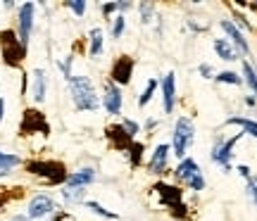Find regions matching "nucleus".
Segmentation results:
<instances>
[{
    "instance_id": "obj_1",
    "label": "nucleus",
    "mask_w": 257,
    "mask_h": 221,
    "mask_svg": "<svg viewBox=\"0 0 257 221\" xmlns=\"http://www.w3.org/2000/svg\"><path fill=\"white\" fill-rule=\"evenodd\" d=\"M69 95H72L76 112H95L100 110V95L88 76H72L69 79Z\"/></svg>"
},
{
    "instance_id": "obj_2",
    "label": "nucleus",
    "mask_w": 257,
    "mask_h": 221,
    "mask_svg": "<svg viewBox=\"0 0 257 221\" xmlns=\"http://www.w3.org/2000/svg\"><path fill=\"white\" fill-rule=\"evenodd\" d=\"M24 169L29 174L41 176L48 185H64L67 176H69L67 166L57 159H29V162H24Z\"/></svg>"
},
{
    "instance_id": "obj_3",
    "label": "nucleus",
    "mask_w": 257,
    "mask_h": 221,
    "mask_svg": "<svg viewBox=\"0 0 257 221\" xmlns=\"http://www.w3.org/2000/svg\"><path fill=\"white\" fill-rule=\"evenodd\" d=\"M0 55L3 62L12 69H19L27 60V46H22L17 29H0Z\"/></svg>"
},
{
    "instance_id": "obj_4",
    "label": "nucleus",
    "mask_w": 257,
    "mask_h": 221,
    "mask_svg": "<svg viewBox=\"0 0 257 221\" xmlns=\"http://www.w3.org/2000/svg\"><path fill=\"white\" fill-rule=\"evenodd\" d=\"M174 176H176L179 183H184L188 190H193V193H202L205 185H207L198 162L188 155H186L184 159H179V164H176V169H174Z\"/></svg>"
},
{
    "instance_id": "obj_5",
    "label": "nucleus",
    "mask_w": 257,
    "mask_h": 221,
    "mask_svg": "<svg viewBox=\"0 0 257 221\" xmlns=\"http://www.w3.org/2000/svg\"><path fill=\"white\" fill-rule=\"evenodd\" d=\"M193 140H195V126H193V121L188 117H179L174 124V138H172V145H169L172 147V155L184 159L188 147L193 145Z\"/></svg>"
},
{
    "instance_id": "obj_6",
    "label": "nucleus",
    "mask_w": 257,
    "mask_h": 221,
    "mask_svg": "<svg viewBox=\"0 0 257 221\" xmlns=\"http://www.w3.org/2000/svg\"><path fill=\"white\" fill-rule=\"evenodd\" d=\"M34 133H41V136H50V124H48L46 114L36 107H27L24 114H22V121H19V136H34Z\"/></svg>"
},
{
    "instance_id": "obj_7",
    "label": "nucleus",
    "mask_w": 257,
    "mask_h": 221,
    "mask_svg": "<svg viewBox=\"0 0 257 221\" xmlns=\"http://www.w3.org/2000/svg\"><path fill=\"white\" fill-rule=\"evenodd\" d=\"M240 136L243 133H236L233 138H219L217 143H214V147H212V162L217 166H221V171H231V157H233V145L240 140Z\"/></svg>"
},
{
    "instance_id": "obj_8",
    "label": "nucleus",
    "mask_w": 257,
    "mask_h": 221,
    "mask_svg": "<svg viewBox=\"0 0 257 221\" xmlns=\"http://www.w3.org/2000/svg\"><path fill=\"white\" fill-rule=\"evenodd\" d=\"M34 19H36V5L34 3H24L17 8V36L22 46L29 48L31 41V31H34Z\"/></svg>"
},
{
    "instance_id": "obj_9",
    "label": "nucleus",
    "mask_w": 257,
    "mask_h": 221,
    "mask_svg": "<svg viewBox=\"0 0 257 221\" xmlns=\"http://www.w3.org/2000/svg\"><path fill=\"white\" fill-rule=\"evenodd\" d=\"M134 69H136V60L131 55H119L110 67V81L114 86H128L131 83V76H134Z\"/></svg>"
},
{
    "instance_id": "obj_10",
    "label": "nucleus",
    "mask_w": 257,
    "mask_h": 221,
    "mask_svg": "<svg viewBox=\"0 0 257 221\" xmlns=\"http://www.w3.org/2000/svg\"><path fill=\"white\" fill-rule=\"evenodd\" d=\"M100 107L107 112V114H112V117L121 114V107H124V95H121V88L119 86H114L110 79L105 81V88H102Z\"/></svg>"
},
{
    "instance_id": "obj_11",
    "label": "nucleus",
    "mask_w": 257,
    "mask_h": 221,
    "mask_svg": "<svg viewBox=\"0 0 257 221\" xmlns=\"http://www.w3.org/2000/svg\"><path fill=\"white\" fill-rule=\"evenodd\" d=\"M57 209V204L55 200L50 197V195H34L31 197V202H29L27 207V216L31 221H36V219H43V216H50V214H55Z\"/></svg>"
},
{
    "instance_id": "obj_12",
    "label": "nucleus",
    "mask_w": 257,
    "mask_h": 221,
    "mask_svg": "<svg viewBox=\"0 0 257 221\" xmlns=\"http://www.w3.org/2000/svg\"><path fill=\"white\" fill-rule=\"evenodd\" d=\"M160 93H162V107H165V114H172L176 107V74L167 72L162 79H160Z\"/></svg>"
},
{
    "instance_id": "obj_13",
    "label": "nucleus",
    "mask_w": 257,
    "mask_h": 221,
    "mask_svg": "<svg viewBox=\"0 0 257 221\" xmlns=\"http://www.w3.org/2000/svg\"><path fill=\"white\" fill-rule=\"evenodd\" d=\"M169 155H172V147L167 143H160V145L153 150V157L148 162V171L155 176H162L169 171Z\"/></svg>"
},
{
    "instance_id": "obj_14",
    "label": "nucleus",
    "mask_w": 257,
    "mask_h": 221,
    "mask_svg": "<svg viewBox=\"0 0 257 221\" xmlns=\"http://www.w3.org/2000/svg\"><path fill=\"white\" fill-rule=\"evenodd\" d=\"M153 190L160 195L162 204H167L169 209H172V207H176L179 202H184V188H179V185L165 183V181H157V183L153 185Z\"/></svg>"
},
{
    "instance_id": "obj_15",
    "label": "nucleus",
    "mask_w": 257,
    "mask_h": 221,
    "mask_svg": "<svg viewBox=\"0 0 257 221\" xmlns=\"http://www.w3.org/2000/svg\"><path fill=\"white\" fill-rule=\"evenodd\" d=\"M219 27H221V31L229 36V43H231V46L236 48V50H240L243 55H250V46H248V41H245V36H243V31H240V29L236 27L231 19H221Z\"/></svg>"
},
{
    "instance_id": "obj_16",
    "label": "nucleus",
    "mask_w": 257,
    "mask_h": 221,
    "mask_svg": "<svg viewBox=\"0 0 257 221\" xmlns=\"http://www.w3.org/2000/svg\"><path fill=\"white\" fill-rule=\"evenodd\" d=\"M93 181H95V169L93 166H81V169H76V171L67 176L64 188H88Z\"/></svg>"
},
{
    "instance_id": "obj_17",
    "label": "nucleus",
    "mask_w": 257,
    "mask_h": 221,
    "mask_svg": "<svg viewBox=\"0 0 257 221\" xmlns=\"http://www.w3.org/2000/svg\"><path fill=\"white\" fill-rule=\"evenodd\" d=\"M46 93H48V76L43 69H34L31 74V100L41 105L46 102Z\"/></svg>"
},
{
    "instance_id": "obj_18",
    "label": "nucleus",
    "mask_w": 257,
    "mask_h": 221,
    "mask_svg": "<svg viewBox=\"0 0 257 221\" xmlns=\"http://www.w3.org/2000/svg\"><path fill=\"white\" fill-rule=\"evenodd\" d=\"M105 138L110 140V145L114 150H128V145H131V138L126 136V131L121 129V124H110L105 129Z\"/></svg>"
},
{
    "instance_id": "obj_19",
    "label": "nucleus",
    "mask_w": 257,
    "mask_h": 221,
    "mask_svg": "<svg viewBox=\"0 0 257 221\" xmlns=\"http://www.w3.org/2000/svg\"><path fill=\"white\" fill-rule=\"evenodd\" d=\"M102 46H105V34L100 27H95L88 31V57L98 60L102 55Z\"/></svg>"
},
{
    "instance_id": "obj_20",
    "label": "nucleus",
    "mask_w": 257,
    "mask_h": 221,
    "mask_svg": "<svg viewBox=\"0 0 257 221\" xmlns=\"http://www.w3.org/2000/svg\"><path fill=\"white\" fill-rule=\"evenodd\" d=\"M212 48H214V53H217L221 60H226V62H233V60H238V53H236V48L231 46L226 38H214Z\"/></svg>"
},
{
    "instance_id": "obj_21",
    "label": "nucleus",
    "mask_w": 257,
    "mask_h": 221,
    "mask_svg": "<svg viewBox=\"0 0 257 221\" xmlns=\"http://www.w3.org/2000/svg\"><path fill=\"white\" fill-rule=\"evenodd\" d=\"M128 164L131 169H138V166L143 164V152H146V145L141 143V140H131V145H128Z\"/></svg>"
},
{
    "instance_id": "obj_22",
    "label": "nucleus",
    "mask_w": 257,
    "mask_h": 221,
    "mask_svg": "<svg viewBox=\"0 0 257 221\" xmlns=\"http://www.w3.org/2000/svg\"><path fill=\"white\" fill-rule=\"evenodd\" d=\"M157 88H160V81H157V79H148L146 88L138 95V107H141V110H143L146 105H150V100H153V95L157 93Z\"/></svg>"
},
{
    "instance_id": "obj_23",
    "label": "nucleus",
    "mask_w": 257,
    "mask_h": 221,
    "mask_svg": "<svg viewBox=\"0 0 257 221\" xmlns=\"http://www.w3.org/2000/svg\"><path fill=\"white\" fill-rule=\"evenodd\" d=\"M226 124H229V126H240L245 133H250V136L257 138V121L255 119H248V117H229Z\"/></svg>"
},
{
    "instance_id": "obj_24",
    "label": "nucleus",
    "mask_w": 257,
    "mask_h": 221,
    "mask_svg": "<svg viewBox=\"0 0 257 221\" xmlns=\"http://www.w3.org/2000/svg\"><path fill=\"white\" fill-rule=\"evenodd\" d=\"M83 207L86 209H91L93 214H98V216H102V219H110V221H117L119 219V214L110 212V209H105L100 202H95V200H83Z\"/></svg>"
},
{
    "instance_id": "obj_25",
    "label": "nucleus",
    "mask_w": 257,
    "mask_h": 221,
    "mask_svg": "<svg viewBox=\"0 0 257 221\" xmlns=\"http://www.w3.org/2000/svg\"><path fill=\"white\" fill-rule=\"evenodd\" d=\"M138 12H141V22H143V27L153 24V22L160 24V19H157V15H155V5H153V3H141V5H138Z\"/></svg>"
},
{
    "instance_id": "obj_26",
    "label": "nucleus",
    "mask_w": 257,
    "mask_h": 221,
    "mask_svg": "<svg viewBox=\"0 0 257 221\" xmlns=\"http://www.w3.org/2000/svg\"><path fill=\"white\" fill-rule=\"evenodd\" d=\"M243 81L248 83L257 95V67H252L250 62H243Z\"/></svg>"
},
{
    "instance_id": "obj_27",
    "label": "nucleus",
    "mask_w": 257,
    "mask_h": 221,
    "mask_svg": "<svg viewBox=\"0 0 257 221\" xmlns=\"http://www.w3.org/2000/svg\"><path fill=\"white\" fill-rule=\"evenodd\" d=\"M24 164V159L19 155H12V152H3L0 150V166H5V169H15V166Z\"/></svg>"
},
{
    "instance_id": "obj_28",
    "label": "nucleus",
    "mask_w": 257,
    "mask_h": 221,
    "mask_svg": "<svg viewBox=\"0 0 257 221\" xmlns=\"http://www.w3.org/2000/svg\"><path fill=\"white\" fill-rule=\"evenodd\" d=\"M83 195H86V188H64L62 190L64 202H83Z\"/></svg>"
},
{
    "instance_id": "obj_29",
    "label": "nucleus",
    "mask_w": 257,
    "mask_h": 221,
    "mask_svg": "<svg viewBox=\"0 0 257 221\" xmlns=\"http://www.w3.org/2000/svg\"><path fill=\"white\" fill-rule=\"evenodd\" d=\"M124 29H126V17H124V15H114V17H112V29H110L112 38H121Z\"/></svg>"
},
{
    "instance_id": "obj_30",
    "label": "nucleus",
    "mask_w": 257,
    "mask_h": 221,
    "mask_svg": "<svg viewBox=\"0 0 257 221\" xmlns=\"http://www.w3.org/2000/svg\"><path fill=\"white\" fill-rule=\"evenodd\" d=\"M214 79L219 83H231V86H240L243 83V79L236 72H219V74H214Z\"/></svg>"
},
{
    "instance_id": "obj_31",
    "label": "nucleus",
    "mask_w": 257,
    "mask_h": 221,
    "mask_svg": "<svg viewBox=\"0 0 257 221\" xmlns=\"http://www.w3.org/2000/svg\"><path fill=\"white\" fill-rule=\"evenodd\" d=\"M121 129L126 131V136H128L131 140H136V136L141 133V124H138V121H134V119H126V117H124V119H121Z\"/></svg>"
},
{
    "instance_id": "obj_32",
    "label": "nucleus",
    "mask_w": 257,
    "mask_h": 221,
    "mask_svg": "<svg viewBox=\"0 0 257 221\" xmlns=\"http://www.w3.org/2000/svg\"><path fill=\"white\" fill-rule=\"evenodd\" d=\"M64 8L72 10L76 17H83V12H86V0H67V3H64Z\"/></svg>"
},
{
    "instance_id": "obj_33",
    "label": "nucleus",
    "mask_w": 257,
    "mask_h": 221,
    "mask_svg": "<svg viewBox=\"0 0 257 221\" xmlns=\"http://www.w3.org/2000/svg\"><path fill=\"white\" fill-rule=\"evenodd\" d=\"M72 65H74V57L72 55H67L62 62H60V72H62V76L67 79V81L74 76V74H72Z\"/></svg>"
},
{
    "instance_id": "obj_34",
    "label": "nucleus",
    "mask_w": 257,
    "mask_h": 221,
    "mask_svg": "<svg viewBox=\"0 0 257 221\" xmlns=\"http://www.w3.org/2000/svg\"><path fill=\"white\" fill-rule=\"evenodd\" d=\"M169 214H172V216H174V219H186V216H188V204L186 202H179L176 204V207H172V209H169Z\"/></svg>"
},
{
    "instance_id": "obj_35",
    "label": "nucleus",
    "mask_w": 257,
    "mask_h": 221,
    "mask_svg": "<svg viewBox=\"0 0 257 221\" xmlns=\"http://www.w3.org/2000/svg\"><path fill=\"white\" fill-rule=\"evenodd\" d=\"M245 193H248V197L252 200V204H257V176H250V178H248Z\"/></svg>"
},
{
    "instance_id": "obj_36",
    "label": "nucleus",
    "mask_w": 257,
    "mask_h": 221,
    "mask_svg": "<svg viewBox=\"0 0 257 221\" xmlns=\"http://www.w3.org/2000/svg\"><path fill=\"white\" fill-rule=\"evenodd\" d=\"M100 12H102V17L112 22V15L117 12V3H102V5H100Z\"/></svg>"
},
{
    "instance_id": "obj_37",
    "label": "nucleus",
    "mask_w": 257,
    "mask_h": 221,
    "mask_svg": "<svg viewBox=\"0 0 257 221\" xmlns=\"http://www.w3.org/2000/svg\"><path fill=\"white\" fill-rule=\"evenodd\" d=\"M198 74H200L202 79H214V67L207 65V62H202V65L198 67Z\"/></svg>"
},
{
    "instance_id": "obj_38",
    "label": "nucleus",
    "mask_w": 257,
    "mask_h": 221,
    "mask_svg": "<svg viewBox=\"0 0 257 221\" xmlns=\"http://www.w3.org/2000/svg\"><path fill=\"white\" fill-rule=\"evenodd\" d=\"M134 8V5H131V3H128V0H121V3H117V12H119V15H124V12H128V10Z\"/></svg>"
},
{
    "instance_id": "obj_39",
    "label": "nucleus",
    "mask_w": 257,
    "mask_h": 221,
    "mask_svg": "<svg viewBox=\"0 0 257 221\" xmlns=\"http://www.w3.org/2000/svg\"><path fill=\"white\" fill-rule=\"evenodd\" d=\"M186 27L191 29V31H195V34H200L202 29H205V27H200L198 22H193V19H186Z\"/></svg>"
},
{
    "instance_id": "obj_40",
    "label": "nucleus",
    "mask_w": 257,
    "mask_h": 221,
    "mask_svg": "<svg viewBox=\"0 0 257 221\" xmlns=\"http://www.w3.org/2000/svg\"><path fill=\"white\" fill-rule=\"evenodd\" d=\"M236 171H238L243 178H250V176H252V174H250V166H245V164H238V169H236Z\"/></svg>"
},
{
    "instance_id": "obj_41",
    "label": "nucleus",
    "mask_w": 257,
    "mask_h": 221,
    "mask_svg": "<svg viewBox=\"0 0 257 221\" xmlns=\"http://www.w3.org/2000/svg\"><path fill=\"white\" fill-rule=\"evenodd\" d=\"M5 119V100H3V95H0V124Z\"/></svg>"
},
{
    "instance_id": "obj_42",
    "label": "nucleus",
    "mask_w": 257,
    "mask_h": 221,
    "mask_svg": "<svg viewBox=\"0 0 257 221\" xmlns=\"http://www.w3.org/2000/svg\"><path fill=\"white\" fill-rule=\"evenodd\" d=\"M155 126H157V119H148V121H146V129H148V131H153Z\"/></svg>"
},
{
    "instance_id": "obj_43",
    "label": "nucleus",
    "mask_w": 257,
    "mask_h": 221,
    "mask_svg": "<svg viewBox=\"0 0 257 221\" xmlns=\"http://www.w3.org/2000/svg\"><path fill=\"white\" fill-rule=\"evenodd\" d=\"M12 221H31L27 214H17V216H12Z\"/></svg>"
},
{
    "instance_id": "obj_44",
    "label": "nucleus",
    "mask_w": 257,
    "mask_h": 221,
    "mask_svg": "<svg viewBox=\"0 0 257 221\" xmlns=\"http://www.w3.org/2000/svg\"><path fill=\"white\" fill-rule=\"evenodd\" d=\"M5 202H8V195L3 193V188H0V207H3V204H5Z\"/></svg>"
},
{
    "instance_id": "obj_45",
    "label": "nucleus",
    "mask_w": 257,
    "mask_h": 221,
    "mask_svg": "<svg viewBox=\"0 0 257 221\" xmlns=\"http://www.w3.org/2000/svg\"><path fill=\"white\" fill-rule=\"evenodd\" d=\"M255 98H250V95H248V98H245V105H248V107H255Z\"/></svg>"
},
{
    "instance_id": "obj_46",
    "label": "nucleus",
    "mask_w": 257,
    "mask_h": 221,
    "mask_svg": "<svg viewBox=\"0 0 257 221\" xmlns=\"http://www.w3.org/2000/svg\"><path fill=\"white\" fill-rule=\"evenodd\" d=\"M3 8H5V10H12V8H15V3H12V0H5V3H3Z\"/></svg>"
},
{
    "instance_id": "obj_47",
    "label": "nucleus",
    "mask_w": 257,
    "mask_h": 221,
    "mask_svg": "<svg viewBox=\"0 0 257 221\" xmlns=\"http://www.w3.org/2000/svg\"><path fill=\"white\" fill-rule=\"evenodd\" d=\"M10 174V169H5V166H0V178H3V176H8Z\"/></svg>"
}]
</instances>
